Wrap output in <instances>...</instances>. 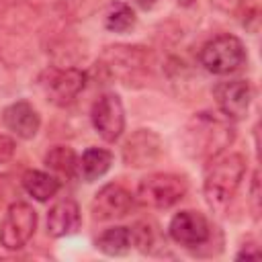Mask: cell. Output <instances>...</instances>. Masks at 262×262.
<instances>
[{"label": "cell", "mask_w": 262, "mask_h": 262, "mask_svg": "<svg viewBox=\"0 0 262 262\" xmlns=\"http://www.w3.org/2000/svg\"><path fill=\"white\" fill-rule=\"evenodd\" d=\"M94 244L104 256H125L131 250V229L123 225L108 227L96 237Z\"/></svg>", "instance_id": "17"}, {"label": "cell", "mask_w": 262, "mask_h": 262, "mask_svg": "<svg viewBox=\"0 0 262 262\" xmlns=\"http://www.w3.org/2000/svg\"><path fill=\"white\" fill-rule=\"evenodd\" d=\"M14 151H16V141L10 135H0V164L10 162Z\"/></svg>", "instance_id": "22"}, {"label": "cell", "mask_w": 262, "mask_h": 262, "mask_svg": "<svg viewBox=\"0 0 262 262\" xmlns=\"http://www.w3.org/2000/svg\"><path fill=\"white\" fill-rule=\"evenodd\" d=\"M82 225L80 205L74 199L57 201L47 213V233L51 237H68Z\"/></svg>", "instance_id": "14"}, {"label": "cell", "mask_w": 262, "mask_h": 262, "mask_svg": "<svg viewBox=\"0 0 262 262\" xmlns=\"http://www.w3.org/2000/svg\"><path fill=\"white\" fill-rule=\"evenodd\" d=\"M2 123L18 139H33L41 127V115L29 100H16L2 111Z\"/></svg>", "instance_id": "12"}, {"label": "cell", "mask_w": 262, "mask_h": 262, "mask_svg": "<svg viewBox=\"0 0 262 262\" xmlns=\"http://www.w3.org/2000/svg\"><path fill=\"white\" fill-rule=\"evenodd\" d=\"M188 192V182L180 174L154 172L139 180L135 199L149 209H170Z\"/></svg>", "instance_id": "4"}, {"label": "cell", "mask_w": 262, "mask_h": 262, "mask_svg": "<svg viewBox=\"0 0 262 262\" xmlns=\"http://www.w3.org/2000/svg\"><path fill=\"white\" fill-rule=\"evenodd\" d=\"M211 2L225 12H242L244 23L248 18L258 20V0H211Z\"/></svg>", "instance_id": "21"}, {"label": "cell", "mask_w": 262, "mask_h": 262, "mask_svg": "<svg viewBox=\"0 0 262 262\" xmlns=\"http://www.w3.org/2000/svg\"><path fill=\"white\" fill-rule=\"evenodd\" d=\"M250 203H252L254 215H258V211H260V178H258V172H254L252 182H250Z\"/></svg>", "instance_id": "23"}, {"label": "cell", "mask_w": 262, "mask_h": 262, "mask_svg": "<svg viewBox=\"0 0 262 262\" xmlns=\"http://www.w3.org/2000/svg\"><path fill=\"white\" fill-rule=\"evenodd\" d=\"M246 170H248V162L237 151L225 149L207 160L205 176H203V192L211 211L225 213V209L233 201L246 176Z\"/></svg>", "instance_id": "1"}, {"label": "cell", "mask_w": 262, "mask_h": 262, "mask_svg": "<svg viewBox=\"0 0 262 262\" xmlns=\"http://www.w3.org/2000/svg\"><path fill=\"white\" fill-rule=\"evenodd\" d=\"M90 121L94 131L106 143H115L125 131V108L115 92L100 94L90 111Z\"/></svg>", "instance_id": "7"}, {"label": "cell", "mask_w": 262, "mask_h": 262, "mask_svg": "<svg viewBox=\"0 0 262 262\" xmlns=\"http://www.w3.org/2000/svg\"><path fill=\"white\" fill-rule=\"evenodd\" d=\"M201 66L215 76H229L244 68L248 61L246 47L239 37L223 33L209 39L199 51Z\"/></svg>", "instance_id": "3"}, {"label": "cell", "mask_w": 262, "mask_h": 262, "mask_svg": "<svg viewBox=\"0 0 262 262\" xmlns=\"http://www.w3.org/2000/svg\"><path fill=\"white\" fill-rule=\"evenodd\" d=\"M113 166V154L104 147H88L82 158H78V174L84 182H94L102 178Z\"/></svg>", "instance_id": "16"}, {"label": "cell", "mask_w": 262, "mask_h": 262, "mask_svg": "<svg viewBox=\"0 0 262 262\" xmlns=\"http://www.w3.org/2000/svg\"><path fill=\"white\" fill-rule=\"evenodd\" d=\"M106 68L117 78H129L143 70L147 66V53L143 47H131V45H115L106 47L102 55Z\"/></svg>", "instance_id": "13"}, {"label": "cell", "mask_w": 262, "mask_h": 262, "mask_svg": "<svg viewBox=\"0 0 262 262\" xmlns=\"http://www.w3.org/2000/svg\"><path fill=\"white\" fill-rule=\"evenodd\" d=\"M235 258H237V260H244V258H260V250H258L256 244H248V246H244V248L235 254Z\"/></svg>", "instance_id": "24"}, {"label": "cell", "mask_w": 262, "mask_h": 262, "mask_svg": "<svg viewBox=\"0 0 262 262\" xmlns=\"http://www.w3.org/2000/svg\"><path fill=\"white\" fill-rule=\"evenodd\" d=\"M88 82V74L80 68H51L41 78L43 92L49 102L66 106L78 98Z\"/></svg>", "instance_id": "6"}, {"label": "cell", "mask_w": 262, "mask_h": 262, "mask_svg": "<svg viewBox=\"0 0 262 262\" xmlns=\"http://www.w3.org/2000/svg\"><path fill=\"white\" fill-rule=\"evenodd\" d=\"M37 229V211L23 201L12 203L0 223V246L6 250H20L29 244Z\"/></svg>", "instance_id": "5"}, {"label": "cell", "mask_w": 262, "mask_h": 262, "mask_svg": "<svg viewBox=\"0 0 262 262\" xmlns=\"http://www.w3.org/2000/svg\"><path fill=\"white\" fill-rule=\"evenodd\" d=\"M162 156V139L151 129H137L123 143V162L129 168H147Z\"/></svg>", "instance_id": "11"}, {"label": "cell", "mask_w": 262, "mask_h": 262, "mask_svg": "<svg viewBox=\"0 0 262 262\" xmlns=\"http://www.w3.org/2000/svg\"><path fill=\"white\" fill-rule=\"evenodd\" d=\"M43 162H45V166L53 174H59V176H66V178H74L78 174V156L68 145H55V147H51L45 154Z\"/></svg>", "instance_id": "18"}, {"label": "cell", "mask_w": 262, "mask_h": 262, "mask_svg": "<svg viewBox=\"0 0 262 262\" xmlns=\"http://www.w3.org/2000/svg\"><path fill=\"white\" fill-rule=\"evenodd\" d=\"M252 84L248 80H225L213 88V98L227 121H242L252 102Z\"/></svg>", "instance_id": "8"}, {"label": "cell", "mask_w": 262, "mask_h": 262, "mask_svg": "<svg viewBox=\"0 0 262 262\" xmlns=\"http://www.w3.org/2000/svg\"><path fill=\"white\" fill-rule=\"evenodd\" d=\"M133 205H135V196L123 184L111 182V184H104L94 194L90 211H92L94 219L111 221V219H121V217L129 215Z\"/></svg>", "instance_id": "10"}, {"label": "cell", "mask_w": 262, "mask_h": 262, "mask_svg": "<svg viewBox=\"0 0 262 262\" xmlns=\"http://www.w3.org/2000/svg\"><path fill=\"white\" fill-rule=\"evenodd\" d=\"M23 188L29 196H33L39 203L49 201L51 196H55L61 188V182L55 174L43 172V170H27L23 174Z\"/></svg>", "instance_id": "15"}, {"label": "cell", "mask_w": 262, "mask_h": 262, "mask_svg": "<svg viewBox=\"0 0 262 262\" xmlns=\"http://www.w3.org/2000/svg\"><path fill=\"white\" fill-rule=\"evenodd\" d=\"M137 16L127 2H113L104 12V27L113 33H127L135 27Z\"/></svg>", "instance_id": "19"}, {"label": "cell", "mask_w": 262, "mask_h": 262, "mask_svg": "<svg viewBox=\"0 0 262 262\" xmlns=\"http://www.w3.org/2000/svg\"><path fill=\"white\" fill-rule=\"evenodd\" d=\"M135 6H139V8H143V10H149V8H154V4L158 2V0H131Z\"/></svg>", "instance_id": "25"}, {"label": "cell", "mask_w": 262, "mask_h": 262, "mask_svg": "<svg viewBox=\"0 0 262 262\" xmlns=\"http://www.w3.org/2000/svg\"><path fill=\"white\" fill-rule=\"evenodd\" d=\"M235 137L231 121L213 113H196L182 129V149L192 160H209L225 151Z\"/></svg>", "instance_id": "2"}, {"label": "cell", "mask_w": 262, "mask_h": 262, "mask_svg": "<svg viewBox=\"0 0 262 262\" xmlns=\"http://www.w3.org/2000/svg\"><path fill=\"white\" fill-rule=\"evenodd\" d=\"M131 229V246H135L141 254H156V250H162L158 246V231L149 221H137Z\"/></svg>", "instance_id": "20"}, {"label": "cell", "mask_w": 262, "mask_h": 262, "mask_svg": "<svg viewBox=\"0 0 262 262\" xmlns=\"http://www.w3.org/2000/svg\"><path fill=\"white\" fill-rule=\"evenodd\" d=\"M168 235L184 248H199L211 239V225L203 213L184 209L170 219Z\"/></svg>", "instance_id": "9"}]
</instances>
